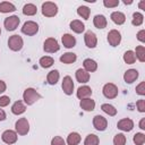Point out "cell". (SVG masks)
Masks as SVG:
<instances>
[{
  "instance_id": "obj_33",
  "label": "cell",
  "mask_w": 145,
  "mask_h": 145,
  "mask_svg": "<svg viewBox=\"0 0 145 145\" xmlns=\"http://www.w3.org/2000/svg\"><path fill=\"white\" fill-rule=\"evenodd\" d=\"M101 109H102L103 112H105L106 114H109V116H111V117H113V116L117 114V109H116L113 105L109 104V103L102 104V105H101Z\"/></svg>"
},
{
  "instance_id": "obj_14",
  "label": "cell",
  "mask_w": 145,
  "mask_h": 145,
  "mask_svg": "<svg viewBox=\"0 0 145 145\" xmlns=\"http://www.w3.org/2000/svg\"><path fill=\"white\" fill-rule=\"evenodd\" d=\"M117 127H118V129H120L122 131H130L134 128V121L129 118H123L118 121Z\"/></svg>"
},
{
  "instance_id": "obj_35",
  "label": "cell",
  "mask_w": 145,
  "mask_h": 145,
  "mask_svg": "<svg viewBox=\"0 0 145 145\" xmlns=\"http://www.w3.org/2000/svg\"><path fill=\"white\" fill-rule=\"evenodd\" d=\"M143 22H144V16H143V14L137 12V11L133 14L131 24H133L134 26H140V25L143 24Z\"/></svg>"
},
{
  "instance_id": "obj_34",
  "label": "cell",
  "mask_w": 145,
  "mask_h": 145,
  "mask_svg": "<svg viewBox=\"0 0 145 145\" xmlns=\"http://www.w3.org/2000/svg\"><path fill=\"white\" fill-rule=\"evenodd\" d=\"M100 139L94 134H88L84 140V145H99Z\"/></svg>"
},
{
  "instance_id": "obj_31",
  "label": "cell",
  "mask_w": 145,
  "mask_h": 145,
  "mask_svg": "<svg viewBox=\"0 0 145 145\" xmlns=\"http://www.w3.org/2000/svg\"><path fill=\"white\" fill-rule=\"evenodd\" d=\"M123 61L127 63V65H133L135 61H136V56H135V52L131 51V50H128L123 53Z\"/></svg>"
},
{
  "instance_id": "obj_7",
  "label": "cell",
  "mask_w": 145,
  "mask_h": 145,
  "mask_svg": "<svg viewBox=\"0 0 145 145\" xmlns=\"http://www.w3.org/2000/svg\"><path fill=\"white\" fill-rule=\"evenodd\" d=\"M102 93L106 99H114L118 95V87L113 83H106L102 88Z\"/></svg>"
},
{
  "instance_id": "obj_46",
  "label": "cell",
  "mask_w": 145,
  "mask_h": 145,
  "mask_svg": "<svg viewBox=\"0 0 145 145\" xmlns=\"http://www.w3.org/2000/svg\"><path fill=\"white\" fill-rule=\"evenodd\" d=\"M6 112L2 110V109H0V121H3V120H6Z\"/></svg>"
},
{
  "instance_id": "obj_23",
  "label": "cell",
  "mask_w": 145,
  "mask_h": 145,
  "mask_svg": "<svg viewBox=\"0 0 145 145\" xmlns=\"http://www.w3.org/2000/svg\"><path fill=\"white\" fill-rule=\"evenodd\" d=\"M93 24H94V26H95L96 28L102 29V28L106 27L108 22H106L105 16H103V15H96V16L93 18Z\"/></svg>"
},
{
  "instance_id": "obj_42",
  "label": "cell",
  "mask_w": 145,
  "mask_h": 145,
  "mask_svg": "<svg viewBox=\"0 0 145 145\" xmlns=\"http://www.w3.org/2000/svg\"><path fill=\"white\" fill-rule=\"evenodd\" d=\"M136 106H137L139 112H145V100H143V99L138 100L136 102Z\"/></svg>"
},
{
  "instance_id": "obj_49",
  "label": "cell",
  "mask_w": 145,
  "mask_h": 145,
  "mask_svg": "<svg viewBox=\"0 0 145 145\" xmlns=\"http://www.w3.org/2000/svg\"><path fill=\"white\" fill-rule=\"evenodd\" d=\"M123 3H125V5H131V3H133V1H131V0H129V1L123 0Z\"/></svg>"
},
{
  "instance_id": "obj_12",
  "label": "cell",
  "mask_w": 145,
  "mask_h": 145,
  "mask_svg": "<svg viewBox=\"0 0 145 145\" xmlns=\"http://www.w3.org/2000/svg\"><path fill=\"white\" fill-rule=\"evenodd\" d=\"M61 87H62L63 93L66 95H71L72 92H74V82H72V78L70 76H65L63 79H62Z\"/></svg>"
},
{
  "instance_id": "obj_13",
  "label": "cell",
  "mask_w": 145,
  "mask_h": 145,
  "mask_svg": "<svg viewBox=\"0 0 145 145\" xmlns=\"http://www.w3.org/2000/svg\"><path fill=\"white\" fill-rule=\"evenodd\" d=\"M84 41H85V44L87 48L89 49H93L97 45V37L96 35L92 32V31H87L84 35Z\"/></svg>"
},
{
  "instance_id": "obj_36",
  "label": "cell",
  "mask_w": 145,
  "mask_h": 145,
  "mask_svg": "<svg viewBox=\"0 0 145 145\" xmlns=\"http://www.w3.org/2000/svg\"><path fill=\"white\" fill-rule=\"evenodd\" d=\"M135 56H136V59H138L140 62H144L145 61V46H143V45L136 46Z\"/></svg>"
},
{
  "instance_id": "obj_28",
  "label": "cell",
  "mask_w": 145,
  "mask_h": 145,
  "mask_svg": "<svg viewBox=\"0 0 145 145\" xmlns=\"http://www.w3.org/2000/svg\"><path fill=\"white\" fill-rule=\"evenodd\" d=\"M37 12V8L33 3H26L23 7V14L26 16H34Z\"/></svg>"
},
{
  "instance_id": "obj_20",
  "label": "cell",
  "mask_w": 145,
  "mask_h": 145,
  "mask_svg": "<svg viewBox=\"0 0 145 145\" xmlns=\"http://www.w3.org/2000/svg\"><path fill=\"white\" fill-rule=\"evenodd\" d=\"M83 67H84V70H86L87 72H93L97 69V63L95 60L87 58L83 61Z\"/></svg>"
},
{
  "instance_id": "obj_22",
  "label": "cell",
  "mask_w": 145,
  "mask_h": 145,
  "mask_svg": "<svg viewBox=\"0 0 145 145\" xmlns=\"http://www.w3.org/2000/svg\"><path fill=\"white\" fill-rule=\"evenodd\" d=\"M69 27H70V29H71L72 32H75V33H77V34L83 33L84 29H85V25H84L80 20H78V19L71 20L70 24H69Z\"/></svg>"
},
{
  "instance_id": "obj_27",
  "label": "cell",
  "mask_w": 145,
  "mask_h": 145,
  "mask_svg": "<svg viewBox=\"0 0 145 145\" xmlns=\"http://www.w3.org/2000/svg\"><path fill=\"white\" fill-rule=\"evenodd\" d=\"M15 10H16V7L11 2H8V1L0 2V12L7 14V12H12Z\"/></svg>"
},
{
  "instance_id": "obj_45",
  "label": "cell",
  "mask_w": 145,
  "mask_h": 145,
  "mask_svg": "<svg viewBox=\"0 0 145 145\" xmlns=\"http://www.w3.org/2000/svg\"><path fill=\"white\" fill-rule=\"evenodd\" d=\"M6 88H7L6 83H5L3 80H0V94H1V93H3V92L6 91Z\"/></svg>"
},
{
  "instance_id": "obj_8",
  "label": "cell",
  "mask_w": 145,
  "mask_h": 145,
  "mask_svg": "<svg viewBox=\"0 0 145 145\" xmlns=\"http://www.w3.org/2000/svg\"><path fill=\"white\" fill-rule=\"evenodd\" d=\"M19 17L16 16V15H12V16H9L7 17L5 20H3V25L6 27L7 31H15L18 25H19Z\"/></svg>"
},
{
  "instance_id": "obj_38",
  "label": "cell",
  "mask_w": 145,
  "mask_h": 145,
  "mask_svg": "<svg viewBox=\"0 0 145 145\" xmlns=\"http://www.w3.org/2000/svg\"><path fill=\"white\" fill-rule=\"evenodd\" d=\"M126 136L123 134H117L113 137V144L114 145H125L126 144Z\"/></svg>"
},
{
  "instance_id": "obj_39",
  "label": "cell",
  "mask_w": 145,
  "mask_h": 145,
  "mask_svg": "<svg viewBox=\"0 0 145 145\" xmlns=\"http://www.w3.org/2000/svg\"><path fill=\"white\" fill-rule=\"evenodd\" d=\"M103 5L106 8H114L119 5V0H104Z\"/></svg>"
},
{
  "instance_id": "obj_18",
  "label": "cell",
  "mask_w": 145,
  "mask_h": 145,
  "mask_svg": "<svg viewBox=\"0 0 145 145\" xmlns=\"http://www.w3.org/2000/svg\"><path fill=\"white\" fill-rule=\"evenodd\" d=\"M77 97L79 100H83V99H87L92 95V88L87 85H84V86H80L78 89H77V93H76Z\"/></svg>"
},
{
  "instance_id": "obj_16",
  "label": "cell",
  "mask_w": 145,
  "mask_h": 145,
  "mask_svg": "<svg viewBox=\"0 0 145 145\" xmlns=\"http://www.w3.org/2000/svg\"><path fill=\"white\" fill-rule=\"evenodd\" d=\"M75 76H76V80L78 83H80V84H85V83H87L89 80V72H87L86 70H84L82 68L76 70Z\"/></svg>"
},
{
  "instance_id": "obj_37",
  "label": "cell",
  "mask_w": 145,
  "mask_h": 145,
  "mask_svg": "<svg viewBox=\"0 0 145 145\" xmlns=\"http://www.w3.org/2000/svg\"><path fill=\"white\" fill-rule=\"evenodd\" d=\"M134 143L136 145H143L145 143V135L143 133H136L134 135V138H133Z\"/></svg>"
},
{
  "instance_id": "obj_48",
  "label": "cell",
  "mask_w": 145,
  "mask_h": 145,
  "mask_svg": "<svg viewBox=\"0 0 145 145\" xmlns=\"http://www.w3.org/2000/svg\"><path fill=\"white\" fill-rule=\"evenodd\" d=\"M138 7H139V9L145 10V0H142V1L138 3Z\"/></svg>"
},
{
  "instance_id": "obj_15",
  "label": "cell",
  "mask_w": 145,
  "mask_h": 145,
  "mask_svg": "<svg viewBox=\"0 0 145 145\" xmlns=\"http://www.w3.org/2000/svg\"><path fill=\"white\" fill-rule=\"evenodd\" d=\"M138 75H139L138 70H136V69H128L123 74V80L126 83H128V84H131V83H134L138 78Z\"/></svg>"
},
{
  "instance_id": "obj_24",
  "label": "cell",
  "mask_w": 145,
  "mask_h": 145,
  "mask_svg": "<svg viewBox=\"0 0 145 145\" xmlns=\"http://www.w3.org/2000/svg\"><path fill=\"white\" fill-rule=\"evenodd\" d=\"M77 59V56L74 53V52H66L63 53L61 57H60V61L62 63H66V65H70V63H74Z\"/></svg>"
},
{
  "instance_id": "obj_1",
  "label": "cell",
  "mask_w": 145,
  "mask_h": 145,
  "mask_svg": "<svg viewBox=\"0 0 145 145\" xmlns=\"http://www.w3.org/2000/svg\"><path fill=\"white\" fill-rule=\"evenodd\" d=\"M40 99H41L40 93H39L36 89L32 88V87L26 88V89L24 91V93H23V100H24V102H25L27 105L34 104V103H35L37 100H40Z\"/></svg>"
},
{
  "instance_id": "obj_43",
  "label": "cell",
  "mask_w": 145,
  "mask_h": 145,
  "mask_svg": "<svg viewBox=\"0 0 145 145\" xmlns=\"http://www.w3.org/2000/svg\"><path fill=\"white\" fill-rule=\"evenodd\" d=\"M10 103V97L7 95L0 96V106H7Z\"/></svg>"
},
{
  "instance_id": "obj_6",
  "label": "cell",
  "mask_w": 145,
  "mask_h": 145,
  "mask_svg": "<svg viewBox=\"0 0 145 145\" xmlns=\"http://www.w3.org/2000/svg\"><path fill=\"white\" fill-rule=\"evenodd\" d=\"M23 45H24V41H23L22 36L17 35V34L10 36L8 40V46L12 51H19L23 48Z\"/></svg>"
},
{
  "instance_id": "obj_9",
  "label": "cell",
  "mask_w": 145,
  "mask_h": 145,
  "mask_svg": "<svg viewBox=\"0 0 145 145\" xmlns=\"http://www.w3.org/2000/svg\"><path fill=\"white\" fill-rule=\"evenodd\" d=\"M17 138H18L17 133L14 131V130H11V129L5 130V131L2 133V135H1V139H2L6 144H8V145L15 144V143L17 142Z\"/></svg>"
},
{
  "instance_id": "obj_47",
  "label": "cell",
  "mask_w": 145,
  "mask_h": 145,
  "mask_svg": "<svg viewBox=\"0 0 145 145\" xmlns=\"http://www.w3.org/2000/svg\"><path fill=\"white\" fill-rule=\"evenodd\" d=\"M139 128L140 129H145V118H142L140 119V121H139Z\"/></svg>"
},
{
  "instance_id": "obj_30",
  "label": "cell",
  "mask_w": 145,
  "mask_h": 145,
  "mask_svg": "<svg viewBox=\"0 0 145 145\" xmlns=\"http://www.w3.org/2000/svg\"><path fill=\"white\" fill-rule=\"evenodd\" d=\"M77 14H78V16H80L83 19L87 20V19L89 18L91 9H89L88 7H86V6H79V7L77 8Z\"/></svg>"
},
{
  "instance_id": "obj_29",
  "label": "cell",
  "mask_w": 145,
  "mask_h": 145,
  "mask_svg": "<svg viewBox=\"0 0 145 145\" xmlns=\"http://www.w3.org/2000/svg\"><path fill=\"white\" fill-rule=\"evenodd\" d=\"M80 135L78 133H70L67 137V144L68 145H78L80 143Z\"/></svg>"
},
{
  "instance_id": "obj_21",
  "label": "cell",
  "mask_w": 145,
  "mask_h": 145,
  "mask_svg": "<svg viewBox=\"0 0 145 145\" xmlns=\"http://www.w3.org/2000/svg\"><path fill=\"white\" fill-rule=\"evenodd\" d=\"M110 18H111V20H112L114 24H117V25H122V24L126 22V16H125V14L121 12V11H113V12L111 14Z\"/></svg>"
},
{
  "instance_id": "obj_5",
  "label": "cell",
  "mask_w": 145,
  "mask_h": 145,
  "mask_svg": "<svg viewBox=\"0 0 145 145\" xmlns=\"http://www.w3.org/2000/svg\"><path fill=\"white\" fill-rule=\"evenodd\" d=\"M22 32L25 35L33 36L39 32V25L33 20H27V22L24 23V25L22 27Z\"/></svg>"
},
{
  "instance_id": "obj_50",
  "label": "cell",
  "mask_w": 145,
  "mask_h": 145,
  "mask_svg": "<svg viewBox=\"0 0 145 145\" xmlns=\"http://www.w3.org/2000/svg\"><path fill=\"white\" fill-rule=\"evenodd\" d=\"M0 34H1V28H0Z\"/></svg>"
},
{
  "instance_id": "obj_10",
  "label": "cell",
  "mask_w": 145,
  "mask_h": 145,
  "mask_svg": "<svg viewBox=\"0 0 145 145\" xmlns=\"http://www.w3.org/2000/svg\"><path fill=\"white\" fill-rule=\"evenodd\" d=\"M108 42L111 46H118L121 42V34L117 29H111L108 33Z\"/></svg>"
},
{
  "instance_id": "obj_32",
  "label": "cell",
  "mask_w": 145,
  "mask_h": 145,
  "mask_svg": "<svg viewBox=\"0 0 145 145\" xmlns=\"http://www.w3.org/2000/svg\"><path fill=\"white\" fill-rule=\"evenodd\" d=\"M39 63H40V66H41L42 68H49V67H51V66L54 63V60H53L52 57L44 56V57H42V58L40 59Z\"/></svg>"
},
{
  "instance_id": "obj_3",
  "label": "cell",
  "mask_w": 145,
  "mask_h": 145,
  "mask_svg": "<svg viewBox=\"0 0 145 145\" xmlns=\"http://www.w3.org/2000/svg\"><path fill=\"white\" fill-rule=\"evenodd\" d=\"M15 129H16V133L18 135H27V133L29 131V123H28V120L26 118H19L16 123H15Z\"/></svg>"
},
{
  "instance_id": "obj_40",
  "label": "cell",
  "mask_w": 145,
  "mask_h": 145,
  "mask_svg": "<svg viewBox=\"0 0 145 145\" xmlns=\"http://www.w3.org/2000/svg\"><path fill=\"white\" fill-rule=\"evenodd\" d=\"M51 145H66V142L60 136H54L51 139Z\"/></svg>"
},
{
  "instance_id": "obj_11",
  "label": "cell",
  "mask_w": 145,
  "mask_h": 145,
  "mask_svg": "<svg viewBox=\"0 0 145 145\" xmlns=\"http://www.w3.org/2000/svg\"><path fill=\"white\" fill-rule=\"evenodd\" d=\"M93 126H94V128H95L96 130L103 131V130H105L106 127H108V121H106V119H105L103 116L97 114V116H95V117L93 118Z\"/></svg>"
},
{
  "instance_id": "obj_4",
  "label": "cell",
  "mask_w": 145,
  "mask_h": 145,
  "mask_svg": "<svg viewBox=\"0 0 145 145\" xmlns=\"http://www.w3.org/2000/svg\"><path fill=\"white\" fill-rule=\"evenodd\" d=\"M59 49H60V45H59L58 41L54 37H48L44 41L43 50L45 52H48V53H54V52L59 51Z\"/></svg>"
},
{
  "instance_id": "obj_2",
  "label": "cell",
  "mask_w": 145,
  "mask_h": 145,
  "mask_svg": "<svg viewBox=\"0 0 145 145\" xmlns=\"http://www.w3.org/2000/svg\"><path fill=\"white\" fill-rule=\"evenodd\" d=\"M42 14L45 17H54L58 14V6L54 2L46 1L42 3Z\"/></svg>"
},
{
  "instance_id": "obj_25",
  "label": "cell",
  "mask_w": 145,
  "mask_h": 145,
  "mask_svg": "<svg viewBox=\"0 0 145 145\" xmlns=\"http://www.w3.org/2000/svg\"><path fill=\"white\" fill-rule=\"evenodd\" d=\"M26 111V106L22 101H16L11 106V112L16 116H19Z\"/></svg>"
},
{
  "instance_id": "obj_44",
  "label": "cell",
  "mask_w": 145,
  "mask_h": 145,
  "mask_svg": "<svg viewBox=\"0 0 145 145\" xmlns=\"http://www.w3.org/2000/svg\"><path fill=\"white\" fill-rule=\"evenodd\" d=\"M137 40L142 43L145 42V29H140L138 33H137Z\"/></svg>"
},
{
  "instance_id": "obj_41",
  "label": "cell",
  "mask_w": 145,
  "mask_h": 145,
  "mask_svg": "<svg viewBox=\"0 0 145 145\" xmlns=\"http://www.w3.org/2000/svg\"><path fill=\"white\" fill-rule=\"evenodd\" d=\"M136 93L138 95H145V82H142L139 85L136 86Z\"/></svg>"
},
{
  "instance_id": "obj_19",
  "label": "cell",
  "mask_w": 145,
  "mask_h": 145,
  "mask_svg": "<svg viewBox=\"0 0 145 145\" xmlns=\"http://www.w3.org/2000/svg\"><path fill=\"white\" fill-rule=\"evenodd\" d=\"M80 108L84 110V111H93L95 109V102L94 100H92L91 97H87V99H83L80 100V103H79Z\"/></svg>"
},
{
  "instance_id": "obj_26",
  "label": "cell",
  "mask_w": 145,
  "mask_h": 145,
  "mask_svg": "<svg viewBox=\"0 0 145 145\" xmlns=\"http://www.w3.org/2000/svg\"><path fill=\"white\" fill-rule=\"evenodd\" d=\"M59 77H60V75H59L58 70H56V69L51 70V71H49V74L46 76V82L50 85H56L58 83V80H59Z\"/></svg>"
},
{
  "instance_id": "obj_17",
  "label": "cell",
  "mask_w": 145,
  "mask_h": 145,
  "mask_svg": "<svg viewBox=\"0 0 145 145\" xmlns=\"http://www.w3.org/2000/svg\"><path fill=\"white\" fill-rule=\"evenodd\" d=\"M61 42H62L63 46L67 49H71L76 45V39L71 34H63L61 37Z\"/></svg>"
}]
</instances>
